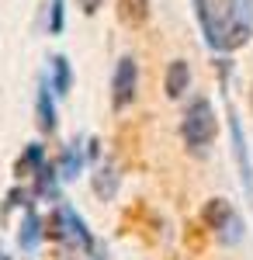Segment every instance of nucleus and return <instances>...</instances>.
<instances>
[{
    "instance_id": "1",
    "label": "nucleus",
    "mask_w": 253,
    "mask_h": 260,
    "mask_svg": "<svg viewBox=\"0 0 253 260\" xmlns=\"http://www.w3.org/2000/svg\"><path fill=\"white\" fill-rule=\"evenodd\" d=\"M180 136H184V146L205 156L212 139L218 136V118H215V108L208 98H195L184 111V121H180Z\"/></svg>"
},
{
    "instance_id": "2",
    "label": "nucleus",
    "mask_w": 253,
    "mask_h": 260,
    "mask_svg": "<svg viewBox=\"0 0 253 260\" xmlns=\"http://www.w3.org/2000/svg\"><path fill=\"white\" fill-rule=\"evenodd\" d=\"M45 236L62 243V246H80V250H87V253L98 246V240H94L90 229H87V222L80 219L77 208L66 205V201H56L52 215H49V222H45Z\"/></svg>"
},
{
    "instance_id": "3",
    "label": "nucleus",
    "mask_w": 253,
    "mask_h": 260,
    "mask_svg": "<svg viewBox=\"0 0 253 260\" xmlns=\"http://www.w3.org/2000/svg\"><path fill=\"white\" fill-rule=\"evenodd\" d=\"M201 222H205V225H208L226 246H236V243L243 240V219L236 215V208L226 198H208V201H205V208H201Z\"/></svg>"
},
{
    "instance_id": "4",
    "label": "nucleus",
    "mask_w": 253,
    "mask_h": 260,
    "mask_svg": "<svg viewBox=\"0 0 253 260\" xmlns=\"http://www.w3.org/2000/svg\"><path fill=\"white\" fill-rule=\"evenodd\" d=\"M136 87H139V70H136V59L132 56H121L111 73V104L118 111L129 108L132 98H136Z\"/></svg>"
},
{
    "instance_id": "5",
    "label": "nucleus",
    "mask_w": 253,
    "mask_h": 260,
    "mask_svg": "<svg viewBox=\"0 0 253 260\" xmlns=\"http://www.w3.org/2000/svg\"><path fill=\"white\" fill-rule=\"evenodd\" d=\"M229 136H233V156L239 163V177H243V187L253 198V163H250V149H246V136H243V121L236 111H229Z\"/></svg>"
},
{
    "instance_id": "6",
    "label": "nucleus",
    "mask_w": 253,
    "mask_h": 260,
    "mask_svg": "<svg viewBox=\"0 0 253 260\" xmlns=\"http://www.w3.org/2000/svg\"><path fill=\"white\" fill-rule=\"evenodd\" d=\"M42 236H45V222L39 219L35 205L28 201V205H24V219H21V229H18V246L24 250V253H31V250H35V246L42 243Z\"/></svg>"
},
{
    "instance_id": "7",
    "label": "nucleus",
    "mask_w": 253,
    "mask_h": 260,
    "mask_svg": "<svg viewBox=\"0 0 253 260\" xmlns=\"http://www.w3.org/2000/svg\"><path fill=\"white\" fill-rule=\"evenodd\" d=\"M187 83H191V66L184 59H174L167 66V77H163V94L170 101H177L184 90H187Z\"/></svg>"
},
{
    "instance_id": "8",
    "label": "nucleus",
    "mask_w": 253,
    "mask_h": 260,
    "mask_svg": "<svg viewBox=\"0 0 253 260\" xmlns=\"http://www.w3.org/2000/svg\"><path fill=\"white\" fill-rule=\"evenodd\" d=\"M42 163H45V146H42V142H28L24 153L18 156V163H14V177H18V180L35 177Z\"/></svg>"
},
{
    "instance_id": "9",
    "label": "nucleus",
    "mask_w": 253,
    "mask_h": 260,
    "mask_svg": "<svg viewBox=\"0 0 253 260\" xmlns=\"http://www.w3.org/2000/svg\"><path fill=\"white\" fill-rule=\"evenodd\" d=\"M35 115L42 132H56V104H52V87L45 80L39 83V94H35Z\"/></svg>"
},
{
    "instance_id": "10",
    "label": "nucleus",
    "mask_w": 253,
    "mask_h": 260,
    "mask_svg": "<svg viewBox=\"0 0 253 260\" xmlns=\"http://www.w3.org/2000/svg\"><path fill=\"white\" fill-rule=\"evenodd\" d=\"M56 167L66 180H77L80 174H83V146H80V139H73L70 146H62V156H59Z\"/></svg>"
},
{
    "instance_id": "11",
    "label": "nucleus",
    "mask_w": 253,
    "mask_h": 260,
    "mask_svg": "<svg viewBox=\"0 0 253 260\" xmlns=\"http://www.w3.org/2000/svg\"><path fill=\"white\" fill-rule=\"evenodd\" d=\"M90 184H94V194H98L101 201H111L118 194V170L111 163H104V167H98V170L90 174Z\"/></svg>"
},
{
    "instance_id": "12",
    "label": "nucleus",
    "mask_w": 253,
    "mask_h": 260,
    "mask_svg": "<svg viewBox=\"0 0 253 260\" xmlns=\"http://www.w3.org/2000/svg\"><path fill=\"white\" fill-rule=\"evenodd\" d=\"M49 87L56 90L59 98L70 94V87H73V70H70V59H66V56H52V62H49Z\"/></svg>"
},
{
    "instance_id": "13",
    "label": "nucleus",
    "mask_w": 253,
    "mask_h": 260,
    "mask_svg": "<svg viewBox=\"0 0 253 260\" xmlns=\"http://www.w3.org/2000/svg\"><path fill=\"white\" fill-rule=\"evenodd\" d=\"M118 21L129 28H142L149 21V0H118Z\"/></svg>"
},
{
    "instance_id": "14",
    "label": "nucleus",
    "mask_w": 253,
    "mask_h": 260,
    "mask_svg": "<svg viewBox=\"0 0 253 260\" xmlns=\"http://www.w3.org/2000/svg\"><path fill=\"white\" fill-rule=\"evenodd\" d=\"M59 167L56 163H42L39 174H35V194L39 198H49V201H59Z\"/></svg>"
},
{
    "instance_id": "15",
    "label": "nucleus",
    "mask_w": 253,
    "mask_h": 260,
    "mask_svg": "<svg viewBox=\"0 0 253 260\" xmlns=\"http://www.w3.org/2000/svg\"><path fill=\"white\" fill-rule=\"evenodd\" d=\"M62 4H66V0H49V35H62V24H66Z\"/></svg>"
},
{
    "instance_id": "16",
    "label": "nucleus",
    "mask_w": 253,
    "mask_h": 260,
    "mask_svg": "<svg viewBox=\"0 0 253 260\" xmlns=\"http://www.w3.org/2000/svg\"><path fill=\"white\" fill-rule=\"evenodd\" d=\"M18 205H28V194H24L21 187H11V191H7V198H4V208H0V219H7V215H11V208H18Z\"/></svg>"
},
{
    "instance_id": "17",
    "label": "nucleus",
    "mask_w": 253,
    "mask_h": 260,
    "mask_svg": "<svg viewBox=\"0 0 253 260\" xmlns=\"http://www.w3.org/2000/svg\"><path fill=\"white\" fill-rule=\"evenodd\" d=\"M187 250H195V253H201V250H205V240H201V233H187Z\"/></svg>"
},
{
    "instance_id": "18",
    "label": "nucleus",
    "mask_w": 253,
    "mask_h": 260,
    "mask_svg": "<svg viewBox=\"0 0 253 260\" xmlns=\"http://www.w3.org/2000/svg\"><path fill=\"white\" fill-rule=\"evenodd\" d=\"M101 4H104V0H80V11H83V14H98Z\"/></svg>"
},
{
    "instance_id": "19",
    "label": "nucleus",
    "mask_w": 253,
    "mask_h": 260,
    "mask_svg": "<svg viewBox=\"0 0 253 260\" xmlns=\"http://www.w3.org/2000/svg\"><path fill=\"white\" fill-rule=\"evenodd\" d=\"M250 108H253V83H250Z\"/></svg>"
},
{
    "instance_id": "20",
    "label": "nucleus",
    "mask_w": 253,
    "mask_h": 260,
    "mask_svg": "<svg viewBox=\"0 0 253 260\" xmlns=\"http://www.w3.org/2000/svg\"><path fill=\"white\" fill-rule=\"evenodd\" d=\"M0 260H11V257H4V253H0Z\"/></svg>"
}]
</instances>
